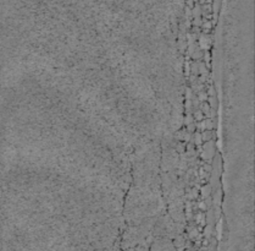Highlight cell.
<instances>
[{
	"instance_id": "cell-6",
	"label": "cell",
	"mask_w": 255,
	"mask_h": 251,
	"mask_svg": "<svg viewBox=\"0 0 255 251\" xmlns=\"http://www.w3.org/2000/svg\"><path fill=\"white\" fill-rule=\"evenodd\" d=\"M209 191H210V187H209V186H206V187H203V189H202V192H203L204 196H208V195H209V194H208Z\"/></svg>"
},
{
	"instance_id": "cell-7",
	"label": "cell",
	"mask_w": 255,
	"mask_h": 251,
	"mask_svg": "<svg viewBox=\"0 0 255 251\" xmlns=\"http://www.w3.org/2000/svg\"><path fill=\"white\" fill-rule=\"evenodd\" d=\"M197 235H198L197 229H193V230H191V234H189V237H191V238H194V237H197Z\"/></svg>"
},
{
	"instance_id": "cell-2",
	"label": "cell",
	"mask_w": 255,
	"mask_h": 251,
	"mask_svg": "<svg viewBox=\"0 0 255 251\" xmlns=\"http://www.w3.org/2000/svg\"><path fill=\"white\" fill-rule=\"evenodd\" d=\"M175 246L178 249V251H182L183 248H184V240L182 237H177L176 240H175Z\"/></svg>"
},
{
	"instance_id": "cell-4",
	"label": "cell",
	"mask_w": 255,
	"mask_h": 251,
	"mask_svg": "<svg viewBox=\"0 0 255 251\" xmlns=\"http://www.w3.org/2000/svg\"><path fill=\"white\" fill-rule=\"evenodd\" d=\"M202 135L200 133H195V142H197V145H200L202 144Z\"/></svg>"
},
{
	"instance_id": "cell-1",
	"label": "cell",
	"mask_w": 255,
	"mask_h": 251,
	"mask_svg": "<svg viewBox=\"0 0 255 251\" xmlns=\"http://www.w3.org/2000/svg\"><path fill=\"white\" fill-rule=\"evenodd\" d=\"M152 251H175V249L168 240L162 239V240H158L154 243Z\"/></svg>"
},
{
	"instance_id": "cell-3",
	"label": "cell",
	"mask_w": 255,
	"mask_h": 251,
	"mask_svg": "<svg viewBox=\"0 0 255 251\" xmlns=\"http://www.w3.org/2000/svg\"><path fill=\"white\" fill-rule=\"evenodd\" d=\"M199 44H200V48H203V49H205V48H208V47H209V42H208V39H206V38H204V37H202V38H200V40H199Z\"/></svg>"
},
{
	"instance_id": "cell-5",
	"label": "cell",
	"mask_w": 255,
	"mask_h": 251,
	"mask_svg": "<svg viewBox=\"0 0 255 251\" xmlns=\"http://www.w3.org/2000/svg\"><path fill=\"white\" fill-rule=\"evenodd\" d=\"M195 119L197 120H203V112H197L195 113Z\"/></svg>"
}]
</instances>
